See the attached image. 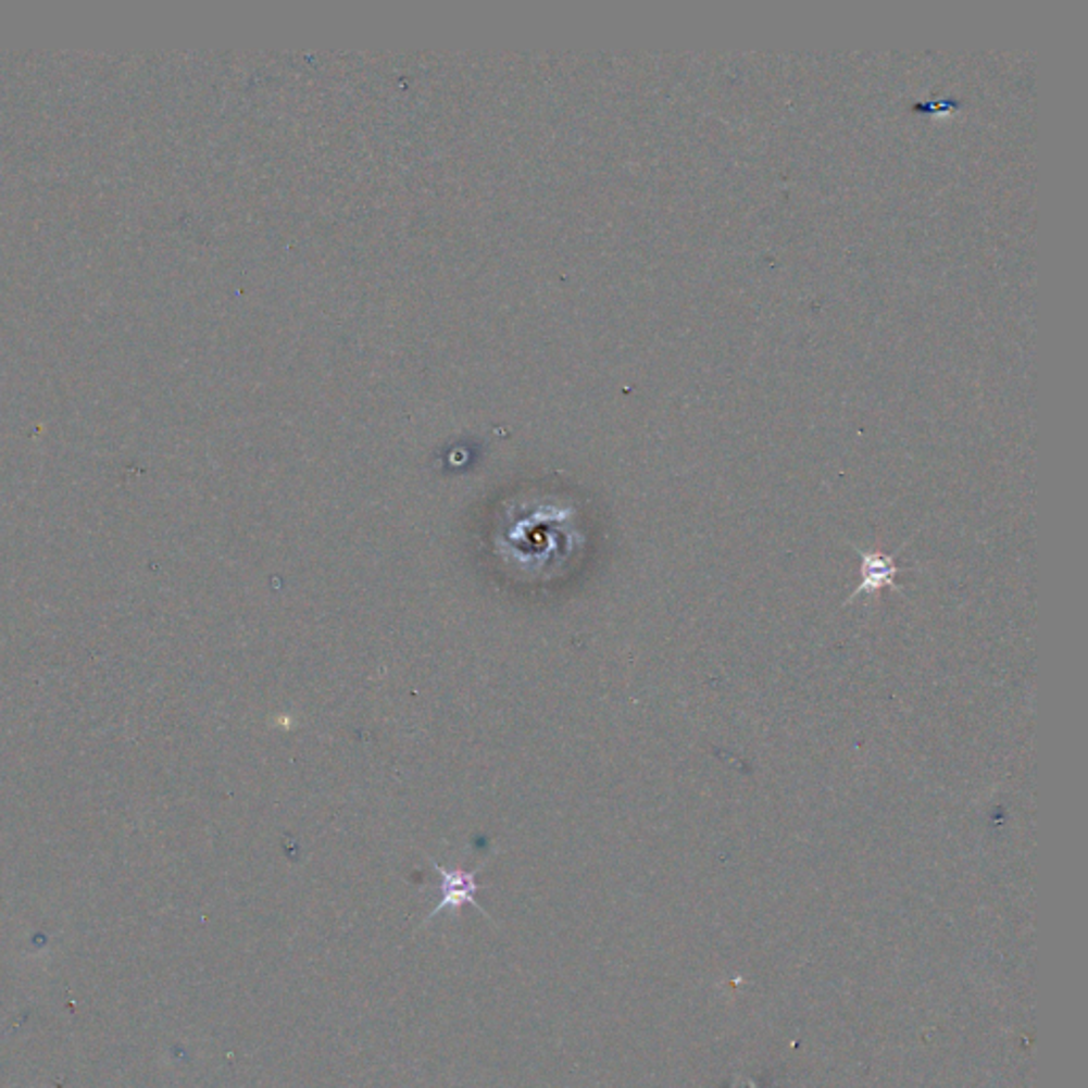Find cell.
I'll return each instance as SVG.
<instances>
[{
	"label": "cell",
	"mask_w": 1088,
	"mask_h": 1088,
	"mask_svg": "<svg viewBox=\"0 0 1088 1088\" xmlns=\"http://www.w3.org/2000/svg\"><path fill=\"white\" fill-rule=\"evenodd\" d=\"M856 551L861 555V583H859V587L849 596V600L845 602V606L851 604V600H854L856 596H861V593L874 596L883 587H891V589L899 591L898 583H896V574L899 572L898 566H896L898 553H893V555H878V553H872V551H861V549H856Z\"/></svg>",
	"instance_id": "cell-2"
},
{
	"label": "cell",
	"mask_w": 1088,
	"mask_h": 1088,
	"mask_svg": "<svg viewBox=\"0 0 1088 1088\" xmlns=\"http://www.w3.org/2000/svg\"><path fill=\"white\" fill-rule=\"evenodd\" d=\"M429 863L434 865V870L440 874L442 883H440V901L432 908V912L427 914L424 925H427L434 916H438L440 912L445 910H453L458 912L460 908L464 905H474L480 914H485L489 918V914L485 912L483 905H478L476 901V891H478V883H476V876L478 872L483 870V865H478L476 870H460V867H453V870H447L442 867L440 863H436L434 859H429ZM422 925V927H424Z\"/></svg>",
	"instance_id": "cell-1"
}]
</instances>
